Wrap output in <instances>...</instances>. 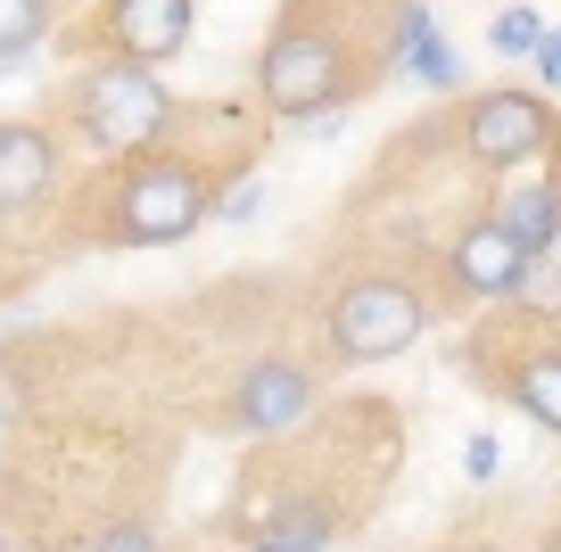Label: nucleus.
I'll list each match as a JSON object with an SVG mask.
<instances>
[{
    "label": "nucleus",
    "instance_id": "1",
    "mask_svg": "<svg viewBox=\"0 0 561 552\" xmlns=\"http://www.w3.org/2000/svg\"><path fill=\"white\" fill-rule=\"evenodd\" d=\"M397 9V0H289L256 50V107L264 116H339L364 100L371 74L397 67V25L355 34V18Z\"/></svg>",
    "mask_w": 561,
    "mask_h": 552
},
{
    "label": "nucleus",
    "instance_id": "2",
    "mask_svg": "<svg viewBox=\"0 0 561 552\" xmlns=\"http://www.w3.org/2000/svg\"><path fill=\"white\" fill-rule=\"evenodd\" d=\"M231 191V165L198 149H140V157H107V173L83 191V240L91 248H174L215 215V198Z\"/></svg>",
    "mask_w": 561,
    "mask_h": 552
},
{
    "label": "nucleus",
    "instance_id": "3",
    "mask_svg": "<svg viewBox=\"0 0 561 552\" xmlns=\"http://www.w3.org/2000/svg\"><path fill=\"white\" fill-rule=\"evenodd\" d=\"M58 116H67V133L107 165V157L165 149L191 107L165 91L158 67H140V58H91V67L67 83V107H58Z\"/></svg>",
    "mask_w": 561,
    "mask_h": 552
},
{
    "label": "nucleus",
    "instance_id": "4",
    "mask_svg": "<svg viewBox=\"0 0 561 552\" xmlns=\"http://www.w3.org/2000/svg\"><path fill=\"white\" fill-rule=\"evenodd\" d=\"M430 322H438V289H421L404 264L371 256V264H355L331 289V306H322V363H331V371L388 363V355L430 338Z\"/></svg>",
    "mask_w": 561,
    "mask_h": 552
},
{
    "label": "nucleus",
    "instance_id": "5",
    "mask_svg": "<svg viewBox=\"0 0 561 552\" xmlns=\"http://www.w3.org/2000/svg\"><path fill=\"white\" fill-rule=\"evenodd\" d=\"M495 322H479L471 338V380L488 396L520 404L528 429L561 437V322H537L520 306H488Z\"/></svg>",
    "mask_w": 561,
    "mask_h": 552
},
{
    "label": "nucleus",
    "instance_id": "6",
    "mask_svg": "<svg viewBox=\"0 0 561 552\" xmlns=\"http://www.w3.org/2000/svg\"><path fill=\"white\" fill-rule=\"evenodd\" d=\"M455 157L479 173V182H504L520 165H545L561 157V107L545 91H520V83H495V91H471L455 107Z\"/></svg>",
    "mask_w": 561,
    "mask_h": 552
},
{
    "label": "nucleus",
    "instance_id": "7",
    "mask_svg": "<svg viewBox=\"0 0 561 552\" xmlns=\"http://www.w3.org/2000/svg\"><path fill=\"white\" fill-rule=\"evenodd\" d=\"M528 248L512 240L504 223H495L488 207L471 215V223H455V240L438 248V313H488V306H512L520 297V280H528Z\"/></svg>",
    "mask_w": 561,
    "mask_h": 552
},
{
    "label": "nucleus",
    "instance_id": "8",
    "mask_svg": "<svg viewBox=\"0 0 561 552\" xmlns=\"http://www.w3.org/2000/svg\"><path fill=\"white\" fill-rule=\"evenodd\" d=\"M322 404V371L298 355H256L231 380V404H224V429L231 437H289L306 429V413Z\"/></svg>",
    "mask_w": 561,
    "mask_h": 552
},
{
    "label": "nucleus",
    "instance_id": "9",
    "mask_svg": "<svg viewBox=\"0 0 561 552\" xmlns=\"http://www.w3.org/2000/svg\"><path fill=\"white\" fill-rule=\"evenodd\" d=\"M191 25H198L191 0H100V18H91V50L165 67V58L191 42Z\"/></svg>",
    "mask_w": 561,
    "mask_h": 552
},
{
    "label": "nucleus",
    "instance_id": "10",
    "mask_svg": "<svg viewBox=\"0 0 561 552\" xmlns=\"http://www.w3.org/2000/svg\"><path fill=\"white\" fill-rule=\"evenodd\" d=\"M58 173H67V157H58V133L34 116H0V223H25V215H42L58 198Z\"/></svg>",
    "mask_w": 561,
    "mask_h": 552
},
{
    "label": "nucleus",
    "instance_id": "11",
    "mask_svg": "<svg viewBox=\"0 0 561 552\" xmlns=\"http://www.w3.org/2000/svg\"><path fill=\"white\" fill-rule=\"evenodd\" d=\"M488 215L528 248V256H553V248H561V157L488 182Z\"/></svg>",
    "mask_w": 561,
    "mask_h": 552
},
{
    "label": "nucleus",
    "instance_id": "12",
    "mask_svg": "<svg viewBox=\"0 0 561 552\" xmlns=\"http://www.w3.org/2000/svg\"><path fill=\"white\" fill-rule=\"evenodd\" d=\"M397 67L413 74V83H430V91H462V50L438 34V18H430L421 0L397 9Z\"/></svg>",
    "mask_w": 561,
    "mask_h": 552
},
{
    "label": "nucleus",
    "instance_id": "13",
    "mask_svg": "<svg viewBox=\"0 0 561 552\" xmlns=\"http://www.w3.org/2000/svg\"><path fill=\"white\" fill-rule=\"evenodd\" d=\"M50 25H58V0H0V67L34 58Z\"/></svg>",
    "mask_w": 561,
    "mask_h": 552
},
{
    "label": "nucleus",
    "instance_id": "14",
    "mask_svg": "<svg viewBox=\"0 0 561 552\" xmlns=\"http://www.w3.org/2000/svg\"><path fill=\"white\" fill-rule=\"evenodd\" d=\"M488 42H495V58H537L545 18H537V9H495V18H488Z\"/></svg>",
    "mask_w": 561,
    "mask_h": 552
},
{
    "label": "nucleus",
    "instance_id": "15",
    "mask_svg": "<svg viewBox=\"0 0 561 552\" xmlns=\"http://www.w3.org/2000/svg\"><path fill=\"white\" fill-rule=\"evenodd\" d=\"M83 552H165V536L140 511H124V519H100V528L83 536Z\"/></svg>",
    "mask_w": 561,
    "mask_h": 552
},
{
    "label": "nucleus",
    "instance_id": "16",
    "mask_svg": "<svg viewBox=\"0 0 561 552\" xmlns=\"http://www.w3.org/2000/svg\"><path fill=\"white\" fill-rule=\"evenodd\" d=\"M25 404H34V380H25V355H18V346H0V429H9V421H18Z\"/></svg>",
    "mask_w": 561,
    "mask_h": 552
},
{
    "label": "nucleus",
    "instance_id": "17",
    "mask_svg": "<svg viewBox=\"0 0 561 552\" xmlns=\"http://www.w3.org/2000/svg\"><path fill=\"white\" fill-rule=\"evenodd\" d=\"M256 207H264V191H256V182H231V191L215 198V215H224V223H256Z\"/></svg>",
    "mask_w": 561,
    "mask_h": 552
},
{
    "label": "nucleus",
    "instance_id": "18",
    "mask_svg": "<svg viewBox=\"0 0 561 552\" xmlns=\"http://www.w3.org/2000/svg\"><path fill=\"white\" fill-rule=\"evenodd\" d=\"M528 67H537V83L561 91V25H545V42H537V58H528Z\"/></svg>",
    "mask_w": 561,
    "mask_h": 552
},
{
    "label": "nucleus",
    "instance_id": "19",
    "mask_svg": "<svg viewBox=\"0 0 561 552\" xmlns=\"http://www.w3.org/2000/svg\"><path fill=\"white\" fill-rule=\"evenodd\" d=\"M462 462H471V479H495V437H488V429H479V437H471V446H462Z\"/></svg>",
    "mask_w": 561,
    "mask_h": 552
},
{
    "label": "nucleus",
    "instance_id": "20",
    "mask_svg": "<svg viewBox=\"0 0 561 552\" xmlns=\"http://www.w3.org/2000/svg\"><path fill=\"white\" fill-rule=\"evenodd\" d=\"M248 552H322V544H298V536H248Z\"/></svg>",
    "mask_w": 561,
    "mask_h": 552
},
{
    "label": "nucleus",
    "instance_id": "21",
    "mask_svg": "<svg viewBox=\"0 0 561 552\" xmlns=\"http://www.w3.org/2000/svg\"><path fill=\"white\" fill-rule=\"evenodd\" d=\"M446 552H504V544H488V536H471V544H446Z\"/></svg>",
    "mask_w": 561,
    "mask_h": 552
},
{
    "label": "nucleus",
    "instance_id": "22",
    "mask_svg": "<svg viewBox=\"0 0 561 552\" xmlns=\"http://www.w3.org/2000/svg\"><path fill=\"white\" fill-rule=\"evenodd\" d=\"M18 280H25V273H9V264H0V297H9V289H18Z\"/></svg>",
    "mask_w": 561,
    "mask_h": 552
},
{
    "label": "nucleus",
    "instance_id": "23",
    "mask_svg": "<svg viewBox=\"0 0 561 552\" xmlns=\"http://www.w3.org/2000/svg\"><path fill=\"white\" fill-rule=\"evenodd\" d=\"M545 552H561V519H553V528H545Z\"/></svg>",
    "mask_w": 561,
    "mask_h": 552
},
{
    "label": "nucleus",
    "instance_id": "24",
    "mask_svg": "<svg viewBox=\"0 0 561 552\" xmlns=\"http://www.w3.org/2000/svg\"><path fill=\"white\" fill-rule=\"evenodd\" d=\"M0 552H18V544H9V528H0Z\"/></svg>",
    "mask_w": 561,
    "mask_h": 552
},
{
    "label": "nucleus",
    "instance_id": "25",
    "mask_svg": "<svg viewBox=\"0 0 561 552\" xmlns=\"http://www.w3.org/2000/svg\"><path fill=\"white\" fill-rule=\"evenodd\" d=\"M67 552H83V544H67Z\"/></svg>",
    "mask_w": 561,
    "mask_h": 552
}]
</instances>
